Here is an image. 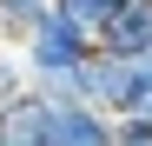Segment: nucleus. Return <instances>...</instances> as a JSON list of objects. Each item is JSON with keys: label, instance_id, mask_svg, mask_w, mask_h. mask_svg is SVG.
Segmentation results:
<instances>
[{"label": "nucleus", "instance_id": "f257e3e1", "mask_svg": "<svg viewBox=\"0 0 152 146\" xmlns=\"http://www.w3.org/2000/svg\"><path fill=\"white\" fill-rule=\"evenodd\" d=\"M20 53H27V66H33V80H46V73H80L93 53H99V33L93 27H80L73 13H46L40 27L20 40Z\"/></svg>", "mask_w": 152, "mask_h": 146}, {"label": "nucleus", "instance_id": "f03ea898", "mask_svg": "<svg viewBox=\"0 0 152 146\" xmlns=\"http://www.w3.org/2000/svg\"><path fill=\"white\" fill-rule=\"evenodd\" d=\"M86 100H93L99 113H113V119L139 113V100H145V60L93 53V60H86Z\"/></svg>", "mask_w": 152, "mask_h": 146}, {"label": "nucleus", "instance_id": "7ed1b4c3", "mask_svg": "<svg viewBox=\"0 0 152 146\" xmlns=\"http://www.w3.org/2000/svg\"><path fill=\"white\" fill-rule=\"evenodd\" d=\"M99 53H119V60H145L152 53V0H119L99 27Z\"/></svg>", "mask_w": 152, "mask_h": 146}, {"label": "nucleus", "instance_id": "20e7f679", "mask_svg": "<svg viewBox=\"0 0 152 146\" xmlns=\"http://www.w3.org/2000/svg\"><path fill=\"white\" fill-rule=\"evenodd\" d=\"M46 133H53V100L46 93H20L0 113V139L7 146H46Z\"/></svg>", "mask_w": 152, "mask_h": 146}, {"label": "nucleus", "instance_id": "39448f33", "mask_svg": "<svg viewBox=\"0 0 152 146\" xmlns=\"http://www.w3.org/2000/svg\"><path fill=\"white\" fill-rule=\"evenodd\" d=\"M46 146H113V113H99V106H53Z\"/></svg>", "mask_w": 152, "mask_h": 146}, {"label": "nucleus", "instance_id": "423d86ee", "mask_svg": "<svg viewBox=\"0 0 152 146\" xmlns=\"http://www.w3.org/2000/svg\"><path fill=\"white\" fill-rule=\"evenodd\" d=\"M53 7H60V0H0V40H7V46H20V40H27L40 20L53 13Z\"/></svg>", "mask_w": 152, "mask_h": 146}, {"label": "nucleus", "instance_id": "0eeeda50", "mask_svg": "<svg viewBox=\"0 0 152 146\" xmlns=\"http://www.w3.org/2000/svg\"><path fill=\"white\" fill-rule=\"evenodd\" d=\"M113 146H152V113H126V119H113Z\"/></svg>", "mask_w": 152, "mask_h": 146}, {"label": "nucleus", "instance_id": "6e6552de", "mask_svg": "<svg viewBox=\"0 0 152 146\" xmlns=\"http://www.w3.org/2000/svg\"><path fill=\"white\" fill-rule=\"evenodd\" d=\"M113 7H119V0H60V13H73V20H80V27H93V33L106 27Z\"/></svg>", "mask_w": 152, "mask_h": 146}, {"label": "nucleus", "instance_id": "1a4fd4ad", "mask_svg": "<svg viewBox=\"0 0 152 146\" xmlns=\"http://www.w3.org/2000/svg\"><path fill=\"white\" fill-rule=\"evenodd\" d=\"M139 113H152V53H145V100H139Z\"/></svg>", "mask_w": 152, "mask_h": 146}, {"label": "nucleus", "instance_id": "9d476101", "mask_svg": "<svg viewBox=\"0 0 152 146\" xmlns=\"http://www.w3.org/2000/svg\"><path fill=\"white\" fill-rule=\"evenodd\" d=\"M0 146H7V139H0Z\"/></svg>", "mask_w": 152, "mask_h": 146}]
</instances>
